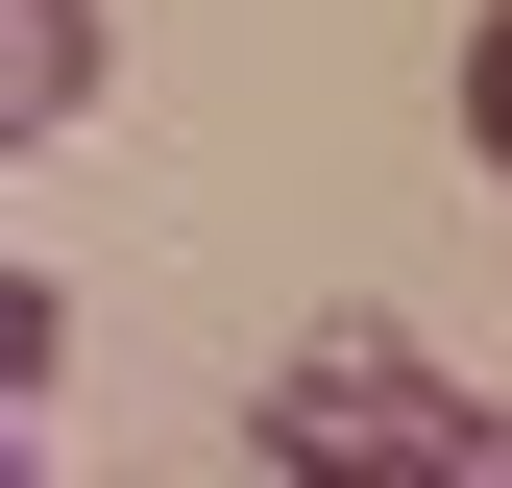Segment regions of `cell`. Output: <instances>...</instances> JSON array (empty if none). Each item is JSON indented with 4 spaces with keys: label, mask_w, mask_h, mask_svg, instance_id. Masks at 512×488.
Instances as JSON below:
<instances>
[{
    "label": "cell",
    "mask_w": 512,
    "mask_h": 488,
    "mask_svg": "<svg viewBox=\"0 0 512 488\" xmlns=\"http://www.w3.org/2000/svg\"><path fill=\"white\" fill-rule=\"evenodd\" d=\"M415 415H439V366H415L391 318H317V342H293V391H269V464H293V488H391V464H415Z\"/></svg>",
    "instance_id": "obj_1"
},
{
    "label": "cell",
    "mask_w": 512,
    "mask_h": 488,
    "mask_svg": "<svg viewBox=\"0 0 512 488\" xmlns=\"http://www.w3.org/2000/svg\"><path fill=\"white\" fill-rule=\"evenodd\" d=\"M49 366H74V293H49V269H25V244H0V415H25V391H49Z\"/></svg>",
    "instance_id": "obj_4"
},
{
    "label": "cell",
    "mask_w": 512,
    "mask_h": 488,
    "mask_svg": "<svg viewBox=\"0 0 512 488\" xmlns=\"http://www.w3.org/2000/svg\"><path fill=\"white\" fill-rule=\"evenodd\" d=\"M74 98H98V0H0V171H25Z\"/></svg>",
    "instance_id": "obj_2"
},
{
    "label": "cell",
    "mask_w": 512,
    "mask_h": 488,
    "mask_svg": "<svg viewBox=\"0 0 512 488\" xmlns=\"http://www.w3.org/2000/svg\"><path fill=\"white\" fill-rule=\"evenodd\" d=\"M0 488H25V464H0Z\"/></svg>",
    "instance_id": "obj_6"
},
{
    "label": "cell",
    "mask_w": 512,
    "mask_h": 488,
    "mask_svg": "<svg viewBox=\"0 0 512 488\" xmlns=\"http://www.w3.org/2000/svg\"><path fill=\"white\" fill-rule=\"evenodd\" d=\"M391 488H512V391H439V415H415V464H391Z\"/></svg>",
    "instance_id": "obj_3"
},
{
    "label": "cell",
    "mask_w": 512,
    "mask_h": 488,
    "mask_svg": "<svg viewBox=\"0 0 512 488\" xmlns=\"http://www.w3.org/2000/svg\"><path fill=\"white\" fill-rule=\"evenodd\" d=\"M464 147L512 171V0H488V25H464Z\"/></svg>",
    "instance_id": "obj_5"
}]
</instances>
